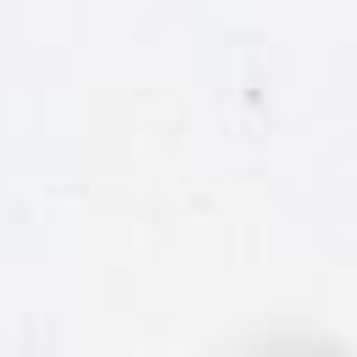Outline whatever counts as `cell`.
<instances>
[{
	"instance_id": "6da1fadb",
	"label": "cell",
	"mask_w": 357,
	"mask_h": 357,
	"mask_svg": "<svg viewBox=\"0 0 357 357\" xmlns=\"http://www.w3.org/2000/svg\"><path fill=\"white\" fill-rule=\"evenodd\" d=\"M262 357H340V351H329V346H312V340H279V346H268Z\"/></svg>"
}]
</instances>
